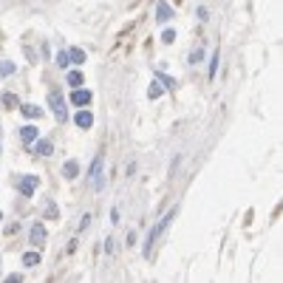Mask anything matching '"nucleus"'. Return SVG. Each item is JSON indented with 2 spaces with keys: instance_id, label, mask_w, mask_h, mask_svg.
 <instances>
[{
  "instance_id": "nucleus-6",
  "label": "nucleus",
  "mask_w": 283,
  "mask_h": 283,
  "mask_svg": "<svg viewBox=\"0 0 283 283\" xmlns=\"http://www.w3.org/2000/svg\"><path fill=\"white\" fill-rule=\"evenodd\" d=\"M37 136H40V133H37V127H34V125H26V127L20 130V139L26 142V145H34V142H37Z\"/></svg>"
},
{
  "instance_id": "nucleus-21",
  "label": "nucleus",
  "mask_w": 283,
  "mask_h": 283,
  "mask_svg": "<svg viewBox=\"0 0 283 283\" xmlns=\"http://www.w3.org/2000/svg\"><path fill=\"white\" fill-rule=\"evenodd\" d=\"M215 65H218V51H215V54H213V63H210V77H213V74H215Z\"/></svg>"
},
{
  "instance_id": "nucleus-7",
  "label": "nucleus",
  "mask_w": 283,
  "mask_h": 283,
  "mask_svg": "<svg viewBox=\"0 0 283 283\" xmlns=\"http://www.w3.org/2000/svg\"><path fill=\"white\" fill-rule=\"evenodd\" d=\"M74 122H77V127H82V130H88L91 125H94V116H91L88 111H79L77 116H74Z\"/></svg>"
},
{
  "instance_id": "nucleus-9",
  "label": "nucleus",
  "mask_w": 283,
  "mask_h": 283,
  "mask_svg": "<svg viewBox=\"0 0 283 283\" xmlns=\"http://www.w3.org/2000/svg\"><path fill=\"white\" fill-rule=\"evenodd\" d=\"M173 17V9H170L167 3H158V9H156V20L158 23H164V20H170Z\"/></svg>"
},
{
  "instance_id": "nucleus-15",
  "label": "nucleus",
  "mask_w": 283,
  "mask_h": 283,
  "mask_svg": "<svg viewBox=\"0 0 283 283\" xmlns=\"http://www.w3.org/2000/svg\"><path fill=\"white\" fill-rule=\"evenodd\" d=\"M11 74H14V63H11V60H3V63H0V77H11Z\"/></svg>"
},
{
  "instance_id": "nucleus-1",
  "label": "nucleus",
  "mask_w": 283,
  "mask_h": 283,
  "mask_svg": "<svg viewBox=\"0 0 283 283\" xmlns=\"http://www.w3.org/2000/svg\"><path fill=\"white\" fill-rule=\"evenodd\" d=\"M176 213H179V207H173V210H170V213L164 215V218H161V221H158L156 226H153V232H147L145 247H142V252H145V255H150V252H153V244H156L158 238L164 235V229H167V226H170V221L176 218Z\"/></svg>"
},
{
  "instance_id": "nucleus-3",
  "label": "nucleus",
  "mask_w": 283,
  "mask_h": 283,
  "mask_svg": "<svg viewBox=\"0 0 283 283\" xmlns=\"http://www.w3.org/2000/svg\"><path fill=\"white\" fill-rule=\"evenodd\" d=\"M37 184H40V179H37V176H23L17 187H20V192H23V195H34Z\"/></svg>"
},
{
  "instance_id": "nucleus-4",
  "label": "nucleus",
  "mask_w": 283,
  "mask_h": 283,
  "mask_svg": "<svg viewBox=\"0 0 283 283\" xmlns=\"http://www.w3.org/2000/svg\"><path fill=\"white\" fill-rule=\"evenodd\" d=\"M91 96H94L91 91H85V88H74V96H71V102H74V105H79V108H85V105L91 102Z\"/></svg>"
},
{
  "instance_id": "nucleus-19",
  "label": "nucleus",
  "mask_w": 283,
  "mask_h": 283,
  "mask_svg": "<svg viewBox=\"0 0 283 283\" xmlns=\"http://www.w3.org/2000/svg\"><path fill=\"white\" fill-rule=\"evenodd\" d=\"M201 60H204V51H201V48H198V51H192V54H190V63H201Z\"/></svg>"
},
{
  "instance_id": "nucleus-11",
  "label": "nucleus",
  "mask_w": 283,
  "mask_h": 283,
  "mask_svg": "<svg viewBox=\"0 0 283 283\" xmlns=\"http://www.w3.org/2000/svg\"><path fill=\"white\" fill-rule=\"evenodd\" d=\"M77 173H79V164H77V161H65V164H63V176H65V179H74Z\"/></svg>"
},
{
  "instance_id": "nucleus-10",
  "label": "nucleus",
  "mask_w": 283,
  "mask_h": 283,
  "mask_svg": "<svg viewBox=\"0 0 283 283\" xmlns=\"http://www.w3.org/2000/svg\"><path fill=\"white\" fill-rule=\"evenodd\" d=\"M161 94H164V85H161V79L150 82V88H147V96H150V99H158Z\"/></svg>"
},
{
  "instance_id": "nucleus-22",
  "label": "nucleus",
  "mask_w": 283,
  "mask_h": 283,
  "mask_svg": "<svg viewBox=\"0 0 283 283\" xmlns=\"http://www.w3.org/2000/svg\"><path fill=\"white\" fill-rule=\"evenodd\" d=\"M6 281H9V283H20L23 278H20V275H17V272H11V275H9V278H6Z\"/></svg>"
},
{
  "instance_id": "nucleus-17",
  "label": "nucleus",
  "mask_w": 283,
  "mask_h": 283,
  "mask_svg": "<svg viewBox=\"0 0 283 283\" xmlns=\"http://www.w3.org/2000/svg\"><path fill=\"white\" fill-rule=\"evenodd\" d=\"M173 40H176V31H173V29H164V31H161V43H173Z\"/></svg>"
},
{
  "instance_id": "nucleus-23",
  "label": "nucleus",
  "mask_w": 283,
  "mask_h": 283,
  "mask_svg": "<svg viewBox=\"0 0 283 283\" xmlns=\"http://www.w3.org/2000/svg\"><path fill=\"white\" fill-rule=\"evenodd\" d=\"M0 218H3V213H0Z\"/></svg>"
},
{
  "instance_id": "nucleus-12",
  "label": "nucleus",
  "mask_w": 283,
  "mask_h": 283,
  "mask_svg": "<svg viewBox=\"0 0 283 283\" xmlns=\"http://www.w3.org/2000/svg\"><path fill=\"white\" fill-rule=\"evenodd\" d=\"M68 60H71L74 65H82V63H85V51H82V48H74V51H68Z\"/></svg>"
},
{
  "instance_id": "nucleus-16",
  "label": "nucleus",
  "mask_w": 283,
  "mask_h": 283,
  "mask_svg": "<svg viewBox=\"0 0 283 283\" xmlns=\"http://www.w3.org/2000/svg\"><path fill=\"white\" fill-rule=\"evenodd\" d=\"M23 263H26V266H37V263H40V255H37V252H26V255H23Z\"/></svg>"
},
{
  "instance_id": "nucleus-18",
  "label": "nucleus",
  "mask_w": 283,
  "mask_h": 283,
  "mask_svg": "<svg viewBox=\"0 0 283 283\" xmlns=\"http://www.w3.org/2000/svg\"><path fill=\"white\" fill-rule=\"evenodd\" d=\"M68 63H71V60H68V51H60V54H57V65H60V68H65Z\"/></svg>"
},
{
  "instance_id": "nucleus-20",
  "label": "nucleus",
  "mask_w": 283,
  "mask_h": 283,
  "mask_svg": "<svg viewBox=\"0 0 283 283\" xmlns=\"http://www.w3.org/2000/svg\"><path fill=\"white\" fill-rule=\"evenodd\" d=\"M3 105H6V108H14V96H11V94H3Z\"/></svg>"
},
{
  "instance_id": "nucleus-8",
  "label": "nucleus",
  "mask_w": 283,
  "mask_h": 283,
  "mask_svg": "<svg viewBox=\"0 0 283 283\" xmlns=\"http://www.w3.org/2000/svg\"><path fill=\"white\" fill-rule=\"evenodd\" d=\"M20 111H23V116L29 119H37V116H43V108H37V105H31V102H26V105H20Z\"/></svg>"
},
{
  "instance_id": "nucleus-13",
  "label": "nucleus",
  "mask_w": 283,
  "mask_h": 283,
  "mask_svg": "<svg viewBox=\"0 0 283 283\" xmlns=\"http://www.w3.org/2000/svg\"><path fill=\"white\" fill-rule=\"evenodd\" d=\"M34 150H37L40 156H51V153H54V145H51V142H37Z\"/></svg>"
},
{
  "instance_id": "nucleus-5",
  "label": "nucleus",
  "mask_w": 283,
  "mask_h": 283,
  "mask_svg": "<svg viewBox=\"0 0 283 283\" xmlns=\"http://www.w3.org/2000/svg\"><path fill=\"white\" fill-rule=\"evenodd\" d=\"M31 244H34V247H43V244H45V226L43 224H34L31 226Z\"/></svg>"
},
{
  "instance_id": "nucleus-2",
  "label": "nucleus",
  "mask_w": 283,
  "mask_h": 283,
  "mask_svg": "<svg viewBox=\"0 0 283 283\" xmlns=\"http://www.w3.org/2000/svg\"><path fill=\"white\" fill-rule=\"evenodd\" d=\"M48 105H51V113H54L57 122H68V108H65V99L60 91H51L48 94Z\"/></svg>"
},
{
  "instance_id": "nucleus-14",
  "label": "nucleus",
  "mask_w": 283,
  "mask_h": 283,
  "mask_svg": "<svg viewBox=\"0 0 283 283\" xmlns=\"http://www.w3.org/2000/svg\"><path fill=\"white\" fill-rule=\"evenodd\" d=\"M68 85H71V88H79V85H82V71H71V74H68Z\"/></svg>"
}]
</instances>
